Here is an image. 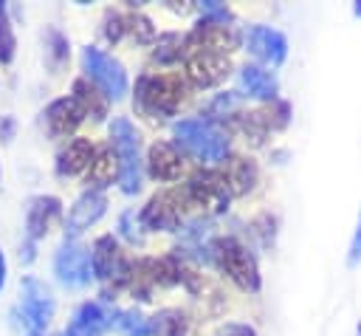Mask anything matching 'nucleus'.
<instances>
[{"label":"nucleus","instance_id":"obj_1","mask_svg":"<svg viewBox=\"0 0 361 336\" xmlns=\"http://www.w3.org/2000/svg\"><path fill=\"white\" fill-rule=\"evenodd\" d=\"M138 107L149 116H172L189 96L180 73H155L138 82Z\"/></svg>","mask_w":361,"mask_h":336},{"label":"nucleus","instance_id":"obj_2","mask_svg":"<svg viewBox=\"0 0 361 336\" xmlns=\"http://www.w3.org/2000/svg\"><path fill=\"white\" fill-rule=\"evenodd\" d=\"M110 144L118 158V181L127 195L141 189V161H138V133L130 119L118 116L110 124Z\"/></svg>","mask_w":361,"mask_h":336},{"label":"nucleus","instance_id":"obj_3","mask_svg":"<svg viewBox=\"0 0 361 336\" xmlns=\"http://www.w3.org/2000/svg\"><path fill=\"white\" fill-rule=\"evenodd\" d=\"M175 138L183 150H189L195 158H200L206 164H217L228 152V138L223 133H217L212 124H206L203 119L178 121L175 124Z\"/></svg>","mask_w":361,"mask_h":336},{"label":"nucleus","instance_id":"obj_4","mask_svg":"<svg viewBox=\"0 0 361 336\" xmlns=\"http://www.w3.org/2000/svg\"><path fill=\"white\" fill-rule=\"evenodd\" d=\"M214 257L220 263V268L243 288V291H257L259 288V268L257 260L251 257V251L234 240V237H220L214 243Z\"/></svg>","mask_w":361,"mask_h":336},{"label":"nucleus","instance_id":"obj_5","mask_svg":"<svg viewBox=\"0 0 361 336\" xmlns=\"http://www.w3.org/2000/svg\"><path fill=\"white\" fill-rule=\"evenodd\" d=\"M228 195H231V192H228L223 175H217V172H200V175L189 178V184H183V189H180L183 206L200 209V212H206V215H220V212H226Z\"/></svg>","mask_w":361,"mask_h":336},{"label":"nucleus","instance_id":"obj_6","mask_svg":"<svg viewBox=\"0 0 361 336\" xmlns=\"http://www.w3.org/2000/svg\"><path fill=\"white\" fill-rule=\"evenodd\" d=\"M82 65H85L87 76L104 90L107 99H121L127 93V73H124V68L113 56H107L99 48L87 45L82 51Z\"/></svg>","mask_w":361,"mask_h":336},{"label":"nucleus","instance_id":"obj_7","mask_svg":"<svg viewBox=\"0 0 361 336\" xmlns=\"http://www.w3.org/2000/svg\"><path fill=\"white\" fill-rule=\"evenodd\" d=\"M54 271L59 277V282L65 285H87L93 277V265H90V251L82 243H62L54 260Z\"/></svg>","mask_w":361,"mask_h":336},{"label":"nucleus","instance_id":"obj_8","mask_svg":"<svg viewBox=\"0 0 361 336\" xmlns=\"http://www.w3.org/2000/svg\"><path fill=\"white\" fill-rule=\"evenodd\" d=\"M192 48H195V54H220V56H226L228 51L237 48V34L228 25L203 20L189 37H183V51H192Z\"/></svg>","mask_w":361,"mask_h":336},{"label":"nucleus","instance_id":"obj_9","mask_svg":"<svg viewBox=\"0 0 361 336\" xmlns=\"http://www.w3.org/2000/svg\"><path fill=\"white\" fill-rule=\"evenodd\" d=\"M54 316V296L51 291L45 288V282L34 280V277H25L23 280V319L25 325L39 333Z\"/></svg>","mask_w":361,"mask_h":336},{"label":"nucleus","instance_id":"obj_10","mask_svg":"<svg viewBox=\"0 0 361 336\" xmlns=\"http://www.w3.org/2000/svg\"><path fill=\"white\" fill-rule=\"evenodd\" d=\"M183 198L180 192H161L155 198H149V203L144 206L141 212V220L144 226L149 229H161V232H175L180 226V217H183Z\"/></svg>","mask_w":361,"mask_h":336},{"label":"nucleus","instance_id":"obj_11","mask_svg":"<svg viewBox=\"0 0 361 336\" xmlns=\"http://www.w3.org/2000/svg\"><path fill=\"white\" fill-rule=\"evenodd\" d=\"M90 265H93V274L99 280H124V277H130V268L121 260V251H118V243L113 240V234H102L93 243Z\"/></svg>","mask_w":361,"mask_h":336},{"label":"nucleus","instance_id":"obj_12","mask_svg":"<svg viewBox=\"0 0 361 336\" xmlns=\"http://www.w3.org/2000/svg\"><path fill=\"white\" fill-rule=\"evenodd\" d=\"M104 209H107V198L102 195V192H96V189H87V192H82L79 198H76V203L71 206V212H68V234L71 237H76V234H82L85 229H90L102 215H104Z\"/></svg>","mask_w":361,"mask_h":336},{"label":"nucleus","instance_id":"obj_13","mask_svg":"<svg viewBox=\"0 0 361 336\" xmlns=\"http://www.w3.org/2000/svg\"><path fill=\"white\" fill-rule=\"evenodd\" d=\"M82 119H85V110L79 107V102H76L73 96L56 99V102H51L48 110H45V127H48V133L56 136V138L76 133V127L82 124Z\"/></svg>","mask_w":361,"mask_h":336},{"label":"nucleus","instance_id":"obj_14","mask_svg":"<svg viewBox=\"0 0 361 336\" xmlns=\"http://www.w3.org/2000/svg\"><path fill=\"white\" fill-rule=\"evenodd\" d=\"M248 51L262 59V62H271V65H279L285 62V54H288V40L276 31V28H268V25H254L248 31Z\"/></svg>","mask_w":361,"mask_h":336},{"label":"nucleus","instance_id":"obj_15","mask_svg":"<svg viewBox=\"0 0 361 336\" xmlns=\"http://www.w3.org/2000/svg\"><path fill=\"white\" fill-rule=\"evenodd\" d=\"M228 73V59L220 54H192L186 59V76L195 88H212Z\"/></svg>","mask_w":361,"mask_h":336},{"label":"nucleus","instance_id":"obj_16","mask_svg":"<svg viewBox=\"0 0 361 336\" xmlns=\"http://www.w3.org/2000/svg\"><path fill=\"white\" fill-rule=\"evenodd\" d=\"M147 167H149V175L158 178V181H175L180 178L183 172V158L178 155V150L166 141H155L147 152Z\"/></svg>","mask_w":361,"mask_h":336},{"label":"nucleus","instance_id":"obj_17","mask_svg":"<svg viewBox=\"0 0 361 336\" xmlns=\"http://www.w3.org/2000/svg\"><path fill=\"white\" fill-rule=\"evenodd\" d=\"M107 325H113V319L104 313V308L96 305V302H85L73 313V319H71L65 333L68 336H102L107 330Z\"/></svg>","mask_w":361,"mask_h":336},{"label":"nucleus","instance_id":"obj_18","mask_svg":"<svg viewBox=\"0 0 361 336\" xmlns=\"http://www.w3.org/2000/svg\"><path fill=\"white\" fill-rule=\"evenodd\" d=\"M223 181L228 186L231 195H245L257 186L259 181V172H257V164L251 158H243V155H234L228 164H226V172H223Z\"/></svg>","mask_w":361,"mask_h":336},{"label":"nucleus","instance_id":"obj_19","mask_svg":"<svg viewBox=\"0 0 361 336\" xmlns=\"http://www.w3.org/2000/svg\"><path fill=\"white\" fill-rule=\"evenodd\" d=\"M93 155H96V150H93V144H90L87 138H73V141H68V147L59 152L56 169H59V175H76V172H82V169L90 167Z\"/></svg>","mask_w":361,"mask_h":336},{"label":"nucleus","instance_id":"obj_20","mask_svg":"<svg viewBox=\"0 0 361 336\" xmlns=\"http://www.w3.org/2000/svg\"><path fill=\"white\" fill-rule=\"evenodd\" d=\"M240 90H243L245 96H254V99H274V93H276V79H274L268 71L257 68V65H245V68L240 71Z\"/></svg>","mask_w":361,"mask_h":336},{"label":"nucleus","instance_id":"obj_21","mask_svg":"<svg viewBox=\"0 0 361 336\" xmlns=\"http://www.w3.org/2000/svg\"><path fill=\"white\" fill-rule=\"evenodd\" d=\"M59 215V200L56 198H34L28 206V237L39 240L48 226L54 223V217Z\"/></svg>","mask_w":361,"mask_h":336},{"label":"nucleus","instance_id":"obj_22","mask_svg":"<svg viewBox=\"0 0 361 336\" xmlns=\"http://www.w3.org/2000/svg\"><path fill=\"white\" fill-rule=\"evenodd\" d=\"M113 178H118V158H116V152L110 147L96 150L90 167H87V184L107 186V184H113Z\"/></svg>","mask_w":361,"mask_h":336},{"label":"nucleus","instance_id":"obj_23","mask_svg":"<svg viewBox=\"0 0 361 336\" xmlns=\"http://www.w3.org/2000/svg\"><path fill=\"white\" fill-rule=\"evenodd\" d=\"M73 99L79 102V107L85 110V116H93V119L107 116V99H102V93L93 85H87L85 79L73 82Z\"/></svg>","mask_w":361,"mask_h":336},{"label":"nucleus","instance_id":"obj_24","mask_svg":"<svg viewBox=\"0 0 361 336\" xmlns=\"http://www.w3.org/2000/svg\"><path fill=\"white\" fill-rule=\"evenodd\" d=\"M152 336H186L189 333V319L180 311H161L149 322Z\"/></svg>","mask_w":361,"mask_h":336},{"label":"nucleus","instance_id":"obj_25","mask_svg":"<svg viewBox=\"0 0 361 336\" xmlns=\"http://www.w3.org/2000/svg\"><path fill=\"white\" fill-rule=\"evenodd\" d=\"M113 325H116L124 336H152L149 322H147L138 311H121V313H116Z\"/></svg>","mask_w":361,"mask_h":336},{"label":"nucleus","instance_id":"obj_26","mask_svg":"<svg viewBox=\"0 0 361 336\" xmlns=\"http://www.w3.org/2000/svg\"><path fill=\"white\" fill-rule=\"evenodd\" d=\"M183 54V37H178V34H164V37H158V48H155V59L158 62H172V59H178Z\"/></svg>","mask_w":361,"mask_h":336},{"label":"nucleus","instance_id":"obj_27","mask_svg":"<svg viewBox=\"0 0 361 336\" xmlns=\"http://www.w3.org/2000/svg\"><path fill=\"white\" fill-rule=\"evenodd\" d=\"M14 48H17L14 31H11V23H8V17H6V8L0 6V62H11Z\"/></svg>","mask_w":361,"mask_h":336},{"label":"nucleus","instance_id":"obj_28","mask_svg":"<svg viewBox=\"0 0 361 336\" xmlns=\"http://www.w3.org/2000/svg\"><path fill=\"white\" fill-rule=\"evenodd\" d=\"M200 11L209 17V23H220V25H226V20L231 17V11H228L226 6H220V3H214V0L200 3Z\"/></svg>","mask_w":361,"mask_h":336},{"label":"nucleus","instance_id":"obj_29","mask_svg":"<svg viewBox=\"0 0 361 336\" xmlns=\"http://www.w3.org/2000/svg\"><path fill=\"white\" fill-rule=\"evenodd\" d=\"M127 28H130L141 42L152 37V28H149V20H147V17H138V14H135V17H130V20H127Z\"/></svg>","mask_w":361,"mask_h":336},{"label":"nucleus","instance_id":"obj_30","mask_svg":"<svg viewBox=\"0 0 361 336\" xmlns=\"http://www.w3.org/2000/svg\"><path fill=\"white\" fill-rule=\"evenodd\" d=\"M124 23H127V17L113 14V17L107 20V40H113V42H116V40H118V37L127 31V25H124Z\"/></svg>","mask_w":361,"mask_h":336},{"label":"nucleus","instance_id":"obj_31","mask_svg":"<svg viewBox=\"0 0 361 336\" xmlns=\"http://www.w3.org/2000/svg\"><path fill=\"white\" fill-rule=\"evenodd\" d=\"M214 336H254V328L240 325V322H231V325H223Z\"/></svg>","mask_w":361,"mask_h":336},{"label":"nucleus","instance_id":"obj_32","mask_svg":"<svg viewBox=\"0 0 361 336\" xmlns=\"http://www.w3.org/2000/svg\"><path fill=\"white\" fill-rule=\"evenodd\" d=\"M358 257H361V215H358V226H355L353 246H350V263H358Z\"/></svg>","mask_w":361,"mask_h":336},{"label":"nucleus","instance_id":"obj_33","mask_svg":"<svg viewBox=\"0 0 361 336\" xmlns=\"http://www.w3.org/2000/svg\"><path fill=\"white\" fill-rule=\"evenodd\" d=\"M3 280H6V260H3V254H0V288H3Z\"/></svg>","mask_w":361,"mask_h":336},{"label":"nucleus","instance_id":"obj_34","mask_svg":"<svg viewBox=\"0 0 361 336\" xmlns=\"http://www.w3.org/2000/svg\"><path fill=\"white\" fill-rule=\"evenodd\" d=\"M355 14H358V17H361V3H355Z\"/></svg>","mask_w":361,"mask_h":336},{"label":"nucleus","instance_id":"obj_35","mask_svg":"<svg viewBox=\"0 0 361 336\" xmlns=\"http://www.w3.org/2000/svg\"><path fill=\"white\" fill-rule=\"evenodd\" d=\"M31 336H39V333H31Z\"/></svg>","mask_w":361,"mask_h":336}]
</instances>
